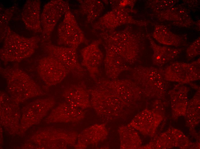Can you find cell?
I'll return each mask as SVG.
<instances>
[{
    "label": "cell",
    "instance_id": "cb8c5ba5",
    "mask_svg": "<svg viewBox=\"0 0 200 149\" xmlns=\"http://www.w3.org/2000/svg\"><path fill=\"white\" fill-rule=\"evenodd\" d=\"M112 8L115 7L131 8H133L135 0H112L109 1Z\"/></svg>",
    "mask_w": 200,
    "mask_h": 149
},
{
    "label": "cell",
    "instance_id": "7c38bea8",
    "mask_svg": "<svg viewBox=\"0 0 200 149\" xmlns=\"http://www.w3.org/2000/svg\"><path fill=\"white\" fill-rule=\"evenodd\" d=\"M101 39L94 40L81 51V65L86 68L91 77L95 81L99 73V67L103 59V54L99 48Z\"/></svg>",
    "mask_w": 200,
    "mask_h": 149
},
{
    "label": "cell",
    "instance_id": "ac0fdd59",
    "mask_svg": "<svg viewBox=\"0 0 200 149\" xmlns=\"http://www.w3.org/2000/svg\"><path fill=\"white\" fill-rule=\"evenodd\" d=\"M152 36L158 42L167 46L177 47L185 42V36L174 33L164 25H155Z\"/></svg>",
    "mask_w": 200,
    "mask_h": 149
},
{
    "label": "cell",
    "instance_id": "8fae6325",
    "mask_svg": "<svg viewBox=\"0 0 200 149\" xmlns=\"http://www.w3.org/2000/svg\"><path fill=\"white\" fill-rule=\"evenodd\" d=\"M37 70L41 79L48 86L60 83L70 72L60 61L48 55L39 60Z\"/></svg>",
    "mask_w": 200,
    "mask_h": 149
},
{
    "label": "cell",
    "instance_id": "e0dca14e",
    "mask_svg": "<svg viewBox=\"0 0 200 149\" xmlns=\"http://www.w3.org/2000/svg\"><path fill=\"white\" fill-rule=\"evenodd\" d=\"M63 95L67 103L73 107L85 108L91 105L89 91L83 83L71 86L64 91Z\"/></svg>",
    "mask_w": 200,
    "mask_h": 149
},
{
    "label": "cell",
    "instance_id": "d6986e66",
    "mask_svg": "<svg viewBox=\"0 0 200 149\" xmlns=\"http://www.w3.org/2000/svg\"><path fill=\"white\" fill-rule=\"evenodd\" d=\"M81 13L86 17V22L91 23L98 18L103 10L104 6L100 1L97 0H79Z\"/></svg>",
    "mask_w": 200,
    "mask_h": 149
},
{
    "label": "cell",
    "instance_id": "30bf717a",
    "mask_svg": "<svg viewBox=\"0 0 200 149\" xmlns=\"http://www.w3.org/2000/svg\"><path fill=\"white\" fill-rule=\"evenodd\" d=\"M200 58L190 63L176 62L164 69L166 79L168 81L181 83H189L200 79Z\"/></svg>",
    "mask_w": 200,
    "mask_h": 149
},
{
    "label": "cell",
    "instance_id": "9a60e30c",
    "mask_svg": "<svg viewBox=\"0 0 200 149\" xmlns=\"http://www.w3.org/2000/svg\"><path fill=\"white\" fill-rule=\"evenodd\" d=\"M103 46L105 52L104 66L105 74L109 78L117 79L122 72L132 70V68L119 55L107 46Z\"/></svg>",
    "mask_w": 200,
    "mask_h": 149
},
{
    "label": "cell",
    "instance_id": "4fadbf2b",
    "mask_svg": "<svg viewBox=\"0 0 200 149\" xmlns=\"http://www.w3.org/2000/svg\"><path fill=\"white\" fill-rule=\"evenodd\" d=\"M151 15L159 21H169L179 26L189 27L194 23L189 10L183 4H177L165 9L153 12Z\"/></svg>",
    "mask_w": 200,
    "mask_h": 149
},
{
    "label": "cell",
    "instance_id": "7a4b0ae2",
    "mask_svg": "<svg viewBox=\"0 0 200 149\" xmlns=\"http://www.w3.org/2000/svg\"><path fill=\"white\" fill-rule=\"evenodd\" d=\"M147 33L141 29H134L129 25L120 30L94 34L101 39L103 45L109 47L128 65H131L139 61L141 56Z\"/></svg>",
    "mask_w": 200,
    "mask_h": 149
},
{
    "label": "cell",
    "instance_id": "6da1fadb",
    "mask_svg": "<svg viewBox=\"0 0 200 149\" xmlns=\"http://www.w3.org/2000/svg\"><path fill=\"white\" fill-rule=\"evenodd\" d=\"M89 90L91 105L98 111H110L113 117L120 116L140 98L143 93L132 80L101 78Z\"/></svg>",
    "mask_w": 200,
    "mask_h": 149
},
{
    "label": "cell",
    "instance_id": "52a82bcc",
    "mask_svg": "<svg viewBox=\"0 0 200 149\" xmlns=\"http://www.w3.org/2000/svg\"><path fill=\"white\" fill-rule=\"evenodd\" d=\"M70 9L69 2L66 0H51L44 5L41 16V45L51 44V34L56 25Z\"/></svg>",
    "mask_w": 200,
    "mask_h": 149
},
{
    "label": "cell",
    "instance_id": "3957f363",
    "mask_svg": "<svg viewBox=\"0 0 200 149\" xmlns=\"http://www.w3.org/2000/svg\"><path fill=\"white\" fill-rule=\"evenodd\" d=\"M1 75L6 81L12 99L18 103L45 93L27 74L18 68H0Z\"/></svg>",
    "mask_w": 200,
    "mask_h": 149
},
{
    "label": "cell",
    "instance_id": "44dd1931",
    "mask_svg": "<svg viewBox=\"0 0 200 149\" xmlns=\"http://www.w3.org/2000/svg\"><path fill=\"white\" fill-rule=\"evenodd\" d=\"M16 6L14 5L5 9L0 14V42L4 40L8 27V23L12 17Z\"/></svg>",
    "mask_w": 200,
    "mask_h": 149
},
{
    "label": "cell",
    "instance_id": "5bb4252c",
    "mask_svg": "<svg viewBox=\"0 0 200 149\" xmlns=\"http://www.w3.org/2000/svg\"><path fill=\"white\" fill-rule=\"evenodd\" d=\"M40 9V0H27L23 7L21 17L28 29L35 33L41 34Z\"/></svg>",
    "mask_w": 200,
    "mask_h": 149
},
{
    "label": "cell",
    "instance_id": "5b68a950",
    "mask_svg": "<svg viewBox=\"0 0 200 149\" xmlns=\"http://www.w3.org/2000/svg\"><path fill=\"white\" fill-rule=\"evenodd\" d=\"M131 70L132 80L141 88L143 93L149 97L162 98L164 96L168 84L164 69L139 65Z\"/></svg>",
    "mask_w": 200,
    "mask_h": 149
},
{
    "label": "cell",
    "instance_id": "8992f818",
    "mask_svg": "<svg viewBox=\"0 0 200 149\" xmlns=\"http://www.w3.org/2000/svg\"><path fill=\"white\" fill-rule=\"evenodd\" d=\"M136 10L131 8L115 7L112 8L100 17L92 26L93 33L116 30L118 27L125 24H133L145 27L148 24L145 21L134 19L130 15L136 13Z\"/></svg>",
    "mask_w": 200,
    "mask_h": 149
},
{
    "label": "cell",
    "instance_id": "603a6c76",
    "mask_svg": "<svg viewBox=\"0 0 200 149\" xmlns=\"http://www.w3.org/2000/svg\"><path fill=\"white\" fill-rule=\"evenodd\" d=\"M200 37H198L187 48L186 51V57L190 60L200 54Z\"/></svg>",
    "mask_w": 200,
    "mask_h": 149
},
{
    "label": "cell",
    "instance_id": "2e32d148",
    "mask_svg": "<svg viewBox=\"0 0 200 149\" xmlns=\"http://www.w3.org/2000/svg\"><path fill=\"white\" fill-rule=\"evenodd\" d=\"M151 47L153 51L152 59L153 64L161 67L177 57L182 50V48H175L166 46H160L155 42L151 35L147 33Z\"/></svg>",
    "mask_w": 200,
    "mask_h": 149
},
{
    "label": "cell",
    "instance_id": "ffe728a7",
    "mask_svg": "<svg viewBox=\"0 0 200 149\" xmlns=\"http://www.w3.org/2000/svg\"><path fill=\"white\" fill-rule=\"evenodd\" d=\"M132 127L128 125L122 126L119 129L120 148L122 149H131L135 148V132Z\"/></svg>",
    "mask_w": 200,
    "mask_h": 149
},
{
    "label": "cell",
    "instance_id": "ba28073f",
    "mask_svg": "<svg viewBox=\"0 0 200 149\" xmlns=\"http://www.w3.org/2000/svg\"><path fill=\"white\" fill-rule=\"evenodd\" d=\"M57 43L59 45L77 48L87 40L79 26L75 17L70 11H67L57 30Z\"/></svg>",
    "mask_w": 200,
    "mask_h": 149
},
{
    "label": "cell",
    "instance_id": "9c48e42d",
    "mask_svg": "<svg viewBox=\"0 0 200 149\" xmlns=\"http://www.w3.org/2000/svg\"><path fill=\"white\" fill-rule=\"evenodd\" d=\"M44 51L60 61L75 76L80 77L85 73V70L78 59L77 48L54 45L51 44L42 45Z\"/></svg>",
    "mask_w": 200,
    "mask_h": 149
},
{
    "label": "cell",
    "instance_id": "7402d4cb",
    "mask_svg": "<svg viewBox=\"0 0 200 149\" xmlns=\"http://www.w3.org/2000/svg\"><path fill=\"white\" fill-rule=\"evenodd\" d=\"M178 0H148L146 6L151 9L152 12L160 11L177 4Z\"/></svg>",
    "mask_w": 200,
    "mask_h": 149
},
{
    "label": "cell",
    "instance_id": "277c9868",
    "mask_svg": "<svg viewBox=\"0 0 200 149\" xmlns=\"http://www.w3.org/2000/svg\"><path fill=\"white\" fill-rule=\"evenodd\" d=\"M0 50L1 60L5 64L19 62L31 56L35 52L41 41L38 36L30 37L22 36L8 27Z\"/></svg>",
    "mask_w": 200,
    "mask_h": 149
}]
</instances>
